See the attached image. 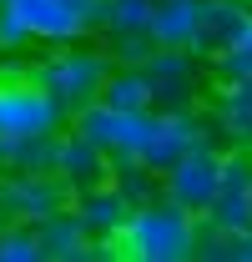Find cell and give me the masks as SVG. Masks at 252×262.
<instances>
[{"label": "cell", "instance_id": "obj_1", "mask_svg": "<svg viewBox=\"0 0 252 262\" xmlns=\"http://www.w3.org/2000/svg\"><path fill=\"white\" fill-rule=\"evenodd\" d=\"M197 242H202V217L172 196H152V202L131 207L111 247L121 262H192Z\"/></svg>", "mask_w": 252, "mask_h": 262}, {"label": "cell", "instance_id": "obj_2", "mask_svg": "<svg viewBox=\"0 0 252 262\" xmlns=\"http://www.w3.org/2000/svg\"><path fill=\"white\" fill-rule=\"evenodd\" d=\"M31 76L61 101L66 116H71V111L101 101V86H106V76H111V56H106V46L71 40V46H51L40 61H31Z\"/></svg>", "mask_w": 252, "mask_h": 262}, {"label": "cell", "instance_id": "obj_3", "mask_svg": "<svg viewBox=\"0 0 252 262\" xmlns=\"http://www.w3.org/2000/svg\"><path fill=\"white\" fill-rule=\"evenodd\" d=\"M71 116L66 106L40 81L31 76V66H5L0 71V131H61Z\"/></svg>", "mask_w": 252, "mask_h": 262}, {"label": "cell", "instance_id": "obj_4", "mask_svg": "<svg viewBox=\"0 0 252 262\" xmlns=\"http://www.w3.org/2000/svg\"><path fill=\"white\" fill-rule=\"evenodd\" d=\"M152 81V106L177 111V106H202L207 86V56H197L192 46H152V56L141 61Z\"/></svg>", "mask_w": 252, "mask_h": 262}, {"label": "cell", "instance_id": "obj_5", "mask_svg": "<svg viewBox=\"0 0 252 262\" xmlns=\"http://www.w3.org/2000/svg\"><path fill=\"white\" fill-rule=\"evenodd\" d=\"M35 46H71L96 35V0H5Z\"/></svg>", "mask_w": 252, "mask_h": 262}, {"label": "cell", "instance_id": "obj_6", "mask_svg": "<svg viewBox=\"0 0 252 262\" xmlns=\"http://www.w3.org/2000/svg\"><path fill=\"white\" fill-rule=\"evenodd\" d=\"M71 207V187L56 171H0V222H46Z\"/></svg>", "mask_w": 252, "mask_h": 262}, {"label": "cell", "instance_id": "obj_7", "mask_svg": "<svg viewBox=\"0 0 252 262\" xmlns=\"http://www.w3.org/2000/svg\"><path fill=\"white\" fill-rule=\"evenodd\" d=\"M152 111H157V106H152ZM152 111H116V106H106V101H91V106L71 111L66 126H76L81 136H91L96 146L111 151V157H141L146 131H152Z\"/></svg>", "mask_w": 252, "mask_h": 262}, {"label": "cell", "instance_id": "obj_8", "mask_svg": "<svg viewBox=\"0 0 252 262\" xmlns=\"http://www.w3.org/2000/svg\"><path fill=\"white\" fill-rule=\"evenodd\" d=\"M222 187V146L217 141H202V146H192L182 162H172L161 171V196H172V202H182L187 212H207L212 207V196Z\"/></svg>", "mask_w": 252, "mask_h": 262}, {"label": "cell", "instance_id": "obj_9", "mask_svg": "<svg viewBox=\"0 0 252 262\" xmlns=\"http://www.w3.org/2000/svg\"><path fill=\"white\" fill-rule=\"evenodd\" d=\"M202 227L212 232L252 227V151L247 146H222V187L212 196V207L202 212Z\"/></svg>", "mask_w": 252, "mask_h": 262}, {"label": "cell", "instance_id": "obj_10", "mask_svg": "<svg viewBox=\"0 0 252 262\" xmlns=\"http://www.w3.org/2000/svg\"><path fill=\"white\" fill-rule=\"evenodd\" d=\"M35 232H40L46 262H106V257H116V247H111V242H96L71 207L51 212L46 222H35Z\"/></svg>", "mask_w": 252, "mask_h": 262}, {"label": "cell", "instance_id": "obj_11", "mask_svg": "<svg viewBox=\"0 0 252 262\" xmlns=\"http://www.w3.org/2000/svg\"><path fill=\"white\" fill-rule=\"evenodd\" d=\"M202 111H207V126L222 146H247L252 151V76L212 86V101Z\"/></svg>", "mask_w": 252, "mask_h": 262}, {"label": "cell", "instance_id": "obj_12", "mask_svg": "<svg viewBox=\"0 0 252 262\" xmlns=\"http://www.w3.org/2000/svg\"><path fill=\"white\" fill-rule=\"evenodd\" d=\"M111 151H101L91 136H81L76 126H61V136H56V177H61L71 192H81V187H96V182H106L111 177Z\"/></svg>", "mask_w": 252, "mask_h": 262}, {"label": "cell", "instance_id": "obj_13", "mask_svg": "<svg viewBox=\"0 0 252 262\" xmlns=\"http://www.w3.org/2000/svg\"><path fill=\"white\" fill-rule=\"evenodd\" d=\"M71 212L81 217V227L91 232L96 242H116V232H121L126 217H131V202H126L121 187L106 177V182H96V187L71 192Z\"/></svg>", "mask_w": 252, "mask_h": 262}, {"label": "cell", "instance_id": "obj_14", "mask_svg": "<svg viewBox=\"0 0 252 262\" xmlns=\"http://www.w3.org/2000/svg\"><path fill=\"white\" fill-rule=\"evenodd\" d=\"M252 26V0H202V20H197V56H217L237 35Z\"/></svg>", "mask_w": 252, "mask_h": 262}, {"label": "cell", "instance_id": "obj_15", "mask_svg": "<svg viewBox=\"0 0 252 262\" xmlns=\"http://www.w3.org/2000/svg\"><path fill=\"white\" fill-rule=\"evenodd\" d=\"M56 136L61 131H0V171H51L56 166Z\"/></svg>", "mask_w": 252, "mask_h": 262}, {"label": "cell", "instance_id": "obj_16", "mask_svg": "<svg viewBox=\"0 0 252 262\" xmlns=\"http://www.w3.org/2000/svg\"><path fill=\"white\" fill-rule=\"evenodd\" d=\"M202 20V0H152V40L157 46H192Z\"/></svg>", "mask_w": 252, "mask_h": 262}, {"label": "cell", "instance_id": "obj_17", "mask_svg": "<svg viewBox=\"0 0 252 262\" xmlns=\"http://www.w3.org/2000/svg\"><path fill=\"white\" fill-rule=\"evenodd\" d=\"M96 35H152V0H96Z\"/></svg>", "mask_w": 252, "mask_h": 262}, {"label": "cell", "instance_id": "obj_18", "mask_svg": "<svg viewBox=\"0 0 252 262\" xmlns=\"http://www.w3.org/2000/svg\"><path fill=\"white\" fill-rule=\"evenodd\" d=\"M101 101L116 106V111H152V81L141 66H111L106 86H101Z\"/></svg>", "mask_w": 252, "mask_h": 262}, {"label": "cell", "instance_id": "obj_19", "mask_svg": "<svg viewBox=\"0 0 252 262\" xmlns=\"http://www.w3.org/2000/svg\"><path fill=\"white\" fill-rule=\"evenodd\" d=\"M111 182L121 187V196L131 202V207L161 196V171H157V166H146L141 157H116V162H111Z\"/></svg>", "mask_w": 252, "mask_h": 262}, {"label": "cell", "instance_id": "obj_20", "mask_svg": "<svg viewBox=\"0 0 252 262\" xmlns=\"http://www.w3.org/2000/svg\"><path fill=\"white\" fill-rule=\"evenodd\" d=\"M252 76V26L227 51H217V56H207V86H227V81H247Z\"/></svg>", "mask_w": 252, "mask_h": 262}, {"label": "cell", "instance_id": "obj_21", "mask_svg": "<svg viewBox=\"0 0 252 262\" xmlns=\"http://www.w3.org/2000/svg\"><path fill=\"white\" fill-rule=\"evenodd\" d=\"M197 257H202V262H252V227H242V232H212V227H202Z\"/></svg>", "mask_w": 252, "mask_h": 262}, {"label": "cell", "instance_id": "obj_22", "mask_svg": "<svg viewBox=\"0 0 252 262\" xmlns=\"http://www.w3.org/2000/svg\"><path fill=\"white\" fill-rule=\"evenodd\" d=\"M0 262H46L35 222H0Z\"/></svg>", "mask_w": 252, "mask_h": 262}, {"label": "cell", "instance_id": "obj_23", "mask_svg": "<svg viewBox=\"0 0 252 262\" xmlns=\"http://www.w3.org/2000/svg\"><path fill=\"white\" fill-rule=\"evenodd\" d=\"M101 46H106V56H111V66H141L146 56H152V35H101Z\"/></svg>", "mask_w": 252, "mask_h": 262}, {"label": "cell", "instance_id": "obj_24", "mask_svg": "<svg viewBox=\"0 0 252 262\" xmlns=\"http://www.w3.org/2000/svg\"><path fill=\"white\" fill-rule=\"evenodd\" d=\"M35 40H31V31H26V20L0 0V56H20V51H31Z\"/></svg>", "mask_w": 252, "mask_h": 262}]
</instances>
